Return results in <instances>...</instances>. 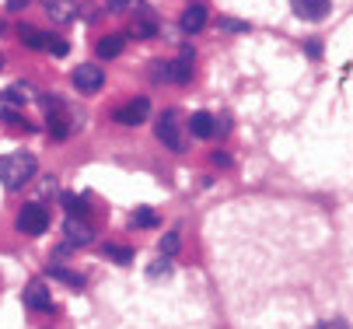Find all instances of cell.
<instances>
[{
  "label": "cell",
  "instance_id": "cell-27",
  "mask_svg": "<svg viewBox=\"0 0 353 329\" xmlns=\"http://www.w3.org/2000/svg\"><path fill=\"white\" fill-rule=\"evenodd\" d=\"M126 8H130V0H109V11L112 14H123Z\"/></svg>",
  "mask_w": 353,
  "mask_h": 329
},
{
  "label": "cell",
  "instance_id": "cell-16",
  "mask_svg": "<svg viewBox=\"0 0 353 329\" xmlns=\"http://www.w3.org/2000/svg\"><path fill=\"white\" fill-rule=\"evenodd\" d=\"M18 39H21V46H28V50H42V46L49 42L39 28H32V25H18Z\"/></svg>",
  "mask_w": 353,
  "mask_h": 329
},
{
  "label": "cell",
  "instance_id": "cell-8",
  "mask_svg": "<svg viewBox=\"0 0 353 329\" xmlns=\"http://www.w3.org/2000/svg\"><path fill=\"white\" fill-rule=\"evenodd\" d=\"M63 235H67V246H91L94 242V228L84 224V217H67Z\"/></svg>",
  "mask_w": 353,
  "mask_h": 329
},
{
  "label": "cell",
  "instance_id": "cell-15",
  "mask_svg": "<svg viewBox=\"0 0 353 329\" xmlns=\"http://www.w3.org/2000/svg\"><path fill=\"white\" fill-rule=\"evenodd\" d=\"M60 203H63L67 217H88V200H84V197H77V193H63Z\"/></svg>",
  "mask_w": 353,
  "mask_h": 329
},
{
  "label": "cell",
  "instance_id": "cell-6",
  "mask_svg": "<svg viewBox=\"0 0 353 329\" xmlns=\"http://www.w3.org/2000/svg\"><path fill=\"white\" fill-rule=\"evenodd\" d=\"M154 74L165 77L168 84H189V77H192V53H182V57H175L165 67H154Z\"/></svg>",
  "mask_w": 353,
  "mask_h": 329
},
{
  "label": "cell",
  "instance_id": "cell-31",
  "mask_svg": "<svg viewBox=\"0 0 353 329\" xmlns=\"http://www.w3.org/2000/svg\"><path fill=\"white\" fill-rule=\"evenodd\" d=\"M0 67H4V60H0Z\"/></svg>",
  "mask_w": 353,
  "mask_h": 329
},
{
  "label": "cell",
  "instance_id": "cell-1",
  "mask_svg": "<svg viewBox=\"0 0 353 329\" xmlns=\"http://www.w3.org/2000/svg\"><path fill=\"white\" fill-rule=\"evenodd\" d=\"M32 175H35V158L32 154L14 151V154L0 158V186H4V190H21Z\"/></svg>",
  "mask_w": 353,
  "mask_h": 329
},
{
  "label": "cell",
  "instance_id": "cell-25",
  "mask_svg": "<svg viewBox=\"0 0 353 329\" xmlns=\"http://www.w3.org/2000/svg\"><path fill=\"white\" fill-rule=\"evenodd\" d=\"M312 329H350L343 319H322V322H315Z\"/></svg>",
  "mask_w": 353,
  "mask_h": 329
},
{
  "label": "cell",
  "instance_id": "cell-3",
  "mask_svg": "<svg viewBox=\"0 0 353 329\" xmlns=\"http://www.w3.org/2000/svg\"><path fill=\"white\" fill-rule=\"evenodd\" d=\"M18 231L21 235H28V239H39V235L49 228V214H46V207L42 203H28V207H21L18 210Z\"/></svg>",
  "mask_w": 353,
  "mask_h": 329
},
{
  "label": "cell",
  "instance_id": "cell-4",
  "mask_svg": "<svg viewBox=\"0 0 353 329\" xmlns=\"http://www.w3.org/2000/svg\"><path fill=\"white\" fill-rule=\"evenodd\" d=\"M158 140L172 151H185V140H182V126H179V109H165L158 116Z\"/></svg>",
  "mask_w": 353,
  "mask_h": 329
},
{
  "label": "cell",
  "instance_id": "cell-24",
  "mask_svg": "<svg viewBox=\"0 0 353 329\" xmlns=\"http://www.w3.org/2000/svg\"><path fill=\"white\" fill-rule=\"evenodd\" d=\"M0 119H4L8 126H28V123H25V119H21L14 109H0Z\"/></svg>",
  "mask_w": 353,
  "mask_h": 329
},
{
  "label": "cell",
  "instance_id": "cell-21",
  "mask_svg": "<svg viewBox=\"0 0 353 329\" xmlns=\"http://www.w3.org/2000/svg\"><path fill=\"white\" fill-rule=\"evenodd\" d=\"M175 252H179V231H168L165 239H161V256H165V259H172Z\"/></svg>",
  "mask_w": 353,
  "mask_h": 329
},
{
  "label": "cell",
  "instance_id": "cell-10",
  "mask_svg": "<svg viewBox=\"0 0 353 329\" xmlns=\"http://www.w3.org/2000/svg\"><path fill=\"white\" fill-rule=\"evenodd\" d=\"M290 8L305 21H322L329 14V0H290Z\"/></svg>",
  "mask_w": 353,
  "mask_h": 329
},
{
  "label": "cell",
  "instance_id": "cell-28",
  "mask_svg": "<svg viewBox=\"0 0 353 329\" xmlns=\"http://www.w3.org/2000/svg\"><path fill=\"white\" fill-rule=\"evenodd\" d=\"M168 270V259H161V263H154V266H150V277H161Z\"/></svg>",
  "mask_w": 353,
  "mask_h": 329
},
{
  "label": "cell",
  "instance_id": "cell-17",
  "mask_svg": "<svg viewBox=\"0 0 353 329\" xmlns=\"http://www.w3.org/2000/svg\"><path fill=\"white\" fill-rule=\"evenodd\" d=\"M158 32V21H154V14L150 11H143V18L137 14V21H133V39H150Z\"/></svg>",
  "mask_w": 353,
  "mask_h": 329
},
{
  "label": "cell",
  "instance_id": "cell-12",
  "mask_svg": "<svg viewBox=\"0 0 353 329\" xmlns=\"http://www.w3.org/2000/svg\"><path fill=\"white\" fill-rule=\"evenodd\" d=\"M203 25H207V8H203V4H192V8H185V11H182V32L196 35Z\"/></svg>",
  "mask_w": 353,
  "mask_h": 329
},
{
  "label": "cell",
  "instance_id": "cell-22",
  "mask_svg": "<svg viewBox=\"0 0 353 329\" xmlns=\"http://www.w3.org/2000/svg\"><path fill=\"white\" fill-rule=\"evenodd\" d=\"M46 50L53 53V57H67V53H70V42H67V39H57V35H53V39L46 42Z\"/></svg>",
  "mask_w": 353,
  "mask_h": 329
},
{
  "label": "cell",
  "instance_id": "cell-23",
  "mask_svg": "<svg viewBox=\"0 0 353 329\" xmlns=\"http://www.w3.org/2000/svg\"><path fill=\"white\" fill-rule=\"evenodd\" d=\"M0 102H11V106H18V102H25V91H21V88H8L4 95H0Z\"/></svg>",
  "mask_w": 353,
  "mask_h": 329
},
{
  "label": "cell",
  "instance_id": "cell-9",
  "mask_svg": "<svg viewBox=\"0 0 353 329\" xmlns=\"http://www.w3.org/2000/svg\"><path fill=\"white\" fill-rule=\"evenodd\" d=\"M42 8H46V14L53 18L57 25H67V21H74V18H77L81 0H42Z\"/></svg>",
  "mask_w": 353,
  "mask_h": 329
},
{
  "label": "cell",
  "instance_id": "cell-7",
  "mask_svg": "<svg viewBox=\"0 0 353 329\" xmlns=\"http://www.w3.org/2000/svg\"><path fill=\"white\" fill-rule=\"evenodd\" d=\"M147 116H150V102H147V99H133V102H126L123 109L112 112V119L123 123V126H140Z\"/></svg>",
  "mask_w": 353,
  "mask_h": 329
},
{
  "label": "cell",
  "instance_id": "cell-30",
  "mask_svg": "<svg viewBox=\"0 0 353 329\" xmlns=\"http://www.w3.org/2000/svg\"><path fill=\"white\" fill-rule=\"evenodd\" d=\"M25 4H28V0H8V8H11V11H21Z\"/></svg>",
  "mask_w": 353,
  "mask_h": 329
},
{
  "label": "cell",
  "instance_id": "cell-5",
  "mask_svg": "<svg viewBox=\"0 0 353 329\" xmlns=\"http://www.w3.org/2000/svg\"><path fill=\"white\" fill-rule=\"evenodd\" d=\"M102 84H105L102 67L84 63V67H77V70H74V88L81 91V95H98V91H102Z\"/></svg>",
  "mask_w": 353,
  "mask_h": 329
},
{
  "label": "cell",
  "instance_id": "cell-29",
  "mask_svg": "<svg viewBox=\"0 0 353 329\" xmlns=\"http://www.w3.org/2000/svg\"><path fill=\"white\" fill-rule=\"evenodd\" d=\"M305 50H308L312 57H319V53H322V46H319V42H305Z\"/></svg>",
  "mask_w": 353,
  "mask_h": 329
},
{
  "label": "cell",
  "instance_id": "cell-13",
  "mask_svg": "<svg viewBox=\"0 0 353 329\" xmlns=\"http://www.w3.org/2000/svg\"><path fill=\"white\" fill-rule=\"evenodd\" d=\"M123 50H126V35H105V39H98V57H102V60H116Z\"/></svg>",
  "mask_w": 353,
  "mask_h": 329
},
{
  "label": "cell",
  "instance_id": "cell-19",
  "mask_svg": "<svg viewBox=\"0 0 353 329\" xmlns=\"http://www.w3.org/2000/svg\"><path fill=\"white\" fill-rule=\"evenodd\" d=\"M154 224H158V214L150 210V207L133 210V228H154Z\"/></svg>",
  "mask_w": 353,
  "mask_h": 329
},
{
  "label": "cell",
  "instance_id": "cell-26",
  "mask_svg": "<svg viewBox=\"0 0 353 329\" xmlns=\"http://www.w3.org/2000/svg\"><path fill=\"white\" fill-rule=\"evenodd\" d=\"M221 28H228V32H245L248 25H245V21H234V18H221Z\"/></svg>",
  "mask_w": 353,
  "mask_h": 329
},
{
  "label": "cell",
  "instance_id": "cell-18",
  "mask_svg": "<svg viewBox=\"0 0 353 329\" xmlns=\"http://www.w3.org/2000/svg\"><path fill=\"white\" fill-rule=\"evenodd\" d=\"M49 273H53L57 280H63V284H70V288H81V284H84V277H81V273H74V270H63V266H57V263L49 266Z\"/></svg>",
  "mask_w": 353,
  "mask_h": 329
},
{
  "label": "cell",
  "instance_id": "cell-2",
  "mask_svg": "<svg viewBox=\"0 0 353 329\" xmlns=\"http://www.w3.org/2000/svg\"><path fill=\"white\" fill-rule=\"evenodd\" d=\"M42 109H46V119H49V133L57 140H63L70 133V109L53 95H42Z\"/></svg>",
  "mask_w": 353,
  "mask_h": 329
},
{
  "label": "cell",
  "instance_id": "cell-14",
  "mask_svg": "<svg viewBox=\"0 0 353 329\" xmlns=\"http://www.w3.org/2000/svg\"><path fill=\"white\" fill-rule=\"evenodd\" d=\"M189 126H192V133H196L199 140H207V137H214V133H217V123H214V116H210V112H196Z\"/></svg>",
  "mask_w": 353,
  "mask_h": 329
},
{
  "label": "cell",
  "instance_id": "cell-20",
  "mask_svg": "<svg viewBox=\"0 0 353 329\" xmlns=\"http://www.w3.org/2000/svg\"><path fill=\"white\" fill-rule=\"evenodd\" d=\"M105 256H109L112 263H119V266H130V263H133V249H126V246H109Z\"/></svg>",
  "mask_w": 353,
  "mask_h": 329
},
{
  "label": "cell",
  "instance_id": "cell-11",
  "mask_svg": "<svg viewBox=\"0 0 353 329\" xmlns=\"http://www.w3.org/2000/svg\"><path fill=\"white\" fill-rule=\"evenodd\" d=\"M25 305L35 308V312H53V301H49V291H46L42 280H35V284L25 288Z\"/></svg>",
  "mask_w": 353,
  "mask_h": 329
}]
</instances>
